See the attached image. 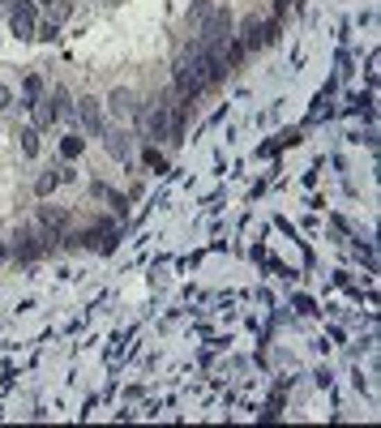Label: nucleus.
<instances>
[{
	"label": "nucleus",
	"instance_id": "nucleus-1",
	"mask_svg": "<svg viewBox=\"0 0 381 428\" xmlns=\"http://www.w3.org/2000/svg\"><path fill=\"white\" fill-rule=\"evenodd\" d=\"M133 120H137V129H142V137H146L150 146L167 142V103H137Z\"/></svg>",
	"mask_w": 381,
	"mask_h": 428
},
{
	"label": "nucleus",
	"instance_id": "nucleus-2",
	"mask_svg": "<svg viewBox=\"0 0 381 428\" xmlns=\"http://www.w3.org/2000/svg\"><path fill=\"white\" fill-rule=\"evenodd\" d=\"M39 253H43V236H39L35 228H17V236H13V244H9V257L22 262V266H35Z\"/></svg>",
	"mask_w": 381,
	"mask_h": 428
},
{
	"label": "nucleus",
	"instance_id": "nucleus-3",
	"mask_svg": "<svg viewBox=\"0 0 381 428\" xmlns=\"http://www.w3.org/2000/svg\"><path fill=\"white\" fill-rule=\"evenodd\" d=\"M35 26H39L35 0H17V5L9 9V31H13L17 39H35Z\"/></svg>",
	"mask_w": 381,
	"mask_h": 428
},
{
	"label": "nucleus",
	"instance_id": "nucleus-4",
	"mask_svg": "<svg viewBox=\"0 0 381 428\" xmlns=\"http://www.w3.org/2000/svg\"><path fill=\"white\" fill-rule=\"evenodd\" d=\"M78 120H82V129H86V137H99L108 129L103 124V103H99V99H78Z\"/></svg>",
	"mask_w": 381,
	"mask_h": 428
},
{
	"label": "nucleus",
	"instance_id": "nucleus-5",
	"mask_svg": "<svg viewBox=\"0 0 381 428\" xmlns=\"http://www.w3.org/2000/svg\"><path fill=\"white\" fill-rule=\"evenodd\" d=\"M185 129H189V99L167 108V146H185Z\"/></svg>",
	"mask_w": 381,
	"mask_h": 428
},
{
	"label": "nucleus",
	"instance_id": "nucleus-6",
	"mask_svg": "<svg viewBox=\"0 0 381 428\" xmlns=\"http://www.w3.org/2000/svg\"><path fill=\"white\" fill-rule=\"evenodd\" d=\"M108 112L124 124V120H133V112H137V99H133V90H124V86H116L112 94H108Z\"/></svg>",
	"mask_w": 381,
	"mask_h": 428
},
{
	"label": "nucleus",
	"instance_id": "nucleus-7",
	"mask_svg": "<svg viewBox=\"0 0 381 428\" xmlns=\"http://www.w3.org/2000/svg\"><path fill=\"white\" fill-rule=\"evenodd\" d=\"M99 137H103V146H108V155H112V159H129V150H133V137L124 133L120 124H116V129H103Z\"/></svg>",
	"mask_w": 381,
	"mask_h": 428
},
{
	"label": "nucleus",
	"instance_id": "nucleus-8",
	"mask_svg": "<svg viewBox=\"0 0 381 428\" xmlns=\"http://www.w3.org/2000/svg\"><path fill=\"white\" fill-rule=\"evenodd\" d=\"M22 108H31V112H35V129H52V120H56L52 99H31V103H22Z\"/></svg>",
	"mask_w": 381,
	"mask_h": 428
},
{
	"label": "nucleus",
	"instance_id": "nucleus-9",
	"mask_svg": "<svg viewBox=\"0 0 381 428\" xmlns=\"http://www.w3.org/2000/svg\"><path fill=\"white\" fill-rule=\"evenodd\" d=\"M262 43H266V39H262V26H257V17H248L244 26H240V47H244V52H257Z\"/></svg>",
	"mask_w": 381,
	"mask_h": 428
},
{
	"label": "nucleus",
	"instance_id": "nucleus-10",
	"mask_svg": "<svg viewBox=\"0 0 381 428\" xmlns=\"http://www.w3.org/2000/svg\"><path fill=\"white\" fill-rule=\"evenodd\" d=\"M47 99H52V108H56V120L73 112V99H69V90H65V86H56V90H52V94H47Z\"/></svg>",
	"mask_w": 381,
	"mask_h": 428
},
{
	"label": "nucleus",
	"instance_id": "nucleus-11",
	"mask_svg": "<svg viewBox=\"0 0 381 428\" xmlns=\"http://www.w3.org/2000/svg\"><path fill=\"white\" fill-rule=\"evenodd\" d=\"M56 185H60V171H43L39 180H35V193H39V197H47V193H52Z\"/></svg>",
	"mask_w": 381,
	"mask_h": 428
},
{
	"label": "nucleus",
	"instance_id": "nucleus-12",
	"mask_svg": "<svg viewBox=\"0 0 381 428\" xmlns=\"http://www.w3.org/2000/svg\"><path fill=\"white\" fill-rule=\"evenodd\" d=\"M82 150H86V137H65V142H60V155H65V159H78Z\"/></svg>",
	"mask_w": 381,
	"mask_h": 428
},
{
	"label": "nucleus",
	"instance_id": "nucleus-13",
	"mask_svg": "<svg viewBox=\"0 0 381 428\" xmlns=\"http://www.w3.org/2000/svg\"><path fill=\"white\" fill-rule=\"evenodd\" d=\"M17 137H22V150H26V155H39V129H22Z\"/></svg>",
	"mask_w": 381,
	"mask_h": 428
},
{
	"label": "nucleus",
	"instance_id": "nucleus-14",
	"mask_svg": "<svg viewBox=\"0 0 381 428\" xmlns=\"http://www.w3.org/2000/svg\"><path fill=\"white\" fill-rule=\"evenodd\" d=\"M31 99H43V78H39V73L26 78V103H31Z\"/></svg>",
	"mask_w": 381,
	"mask_h": 428
},
{
	"label": "nucleus",
	"instance_id": "nucleus-15",
	"mask_svg": "<svg viewBox=\"0 0 381 428\" xmlns=\"http://www.w3.org/2000/svg\"><path fill=\"white\" fill-rule=\"evenodd\" d=\"M146 167H155V171H167V159L159 155V150H155V146H150V150H146Z\"/></svg>",
	"mask_w": 381,
	"mask_h": 428
},
{
	"label": "nucleus",
	"instance_id": "nucleus-16",
	"mask_svg": "<svg viewBox=\"0 0 381 428\" xmlns=\"http://www.w3.org/2000/svg\"><path fill=\"white\" fill-rule=\"evenodd\" d=\"M35 39L52 43V39H56V22H43V26H35Z\"/></svg>",
	"mask_w": 381,
	"mask_h": 428
},
{
	"label": "nucleus",
	"instance_id": "nucleus-17",
	"mask_svg": "<svg viewBox=\"0 0 381 428\" xmlns=\"http://www.w3.org/2000/svg\"><path fill=\"white\" fill-rule=\"evenodd\" d=\"M9 108H13V90L0 86V112H9Z\"/></svg>",
	"mask_w": 381,
	"mask_h": 428
},
{
	"label": "nucleus",
	"instance_id": "nucleus-18",
	"mask_svg": "<svg viewBox=\"0 0 381 428\" xmlns=\"http://www.w3.org/2000/svg\"><path fill=\"white\" fill-rule=\"evenodd\" d=\"M5 262H9V244H5V240H0V266H5Z\"/></svg>",
	"mask_w": 381,
	"mask_h": 428
},
{
	"label": "nucleus",
	"instance_id": "nucleus-19",
	"mask_svg": "<svg viewBox=\"0 0 381 428\" xmlns=\"http://www.w3.org/2000/svg\"><path fill=\"white\" fill-rule=\"evenodd\" d=\"M43 5H52V0H43Z\"/></svg>",
	"mask_w": 381,
	"mask_h": 428
},
{
	"label": "nucleus",
	"instance_id": "nucleus-20",
	"mask_svg": "<svg viewBox=\"0 0 381 428\" xmlns=\"http://www.w3.org/2000/svg\"><path fill=\"white\" fill-rule=\"evenodd\" d=\"M0 17H5V9H0Z\"/></svg>",
	"mask_w": 381,
	"mask_h": 428
}]
</instances>
